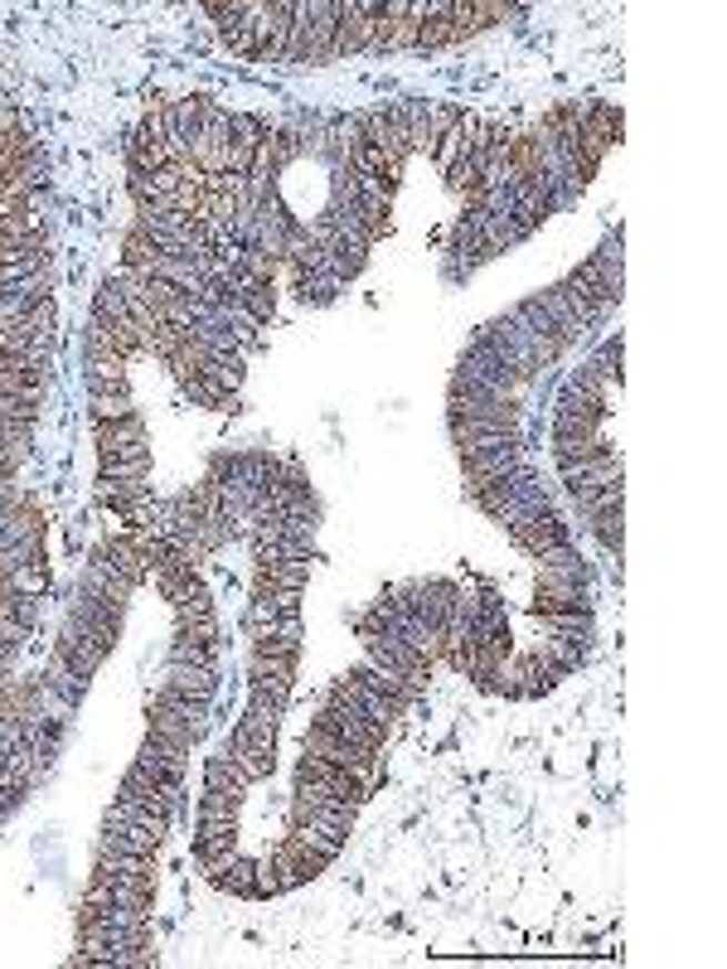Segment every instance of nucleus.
<instances>
[{
    "label": "nucleus",
    "mask_w": 727,
    "mask_h": 969,
    "mask_svg": "<svg viewBox=\"0 0 727 969\" xmlns=\"http://www.w3.org/2000/svg\"><path fill=\"white\" fill-rule=\"evenodd\" d=\"M204 790H223V795H238V800H243L248 776L238 771L229 756H209V766H204Z\"/></svg>",
    "instance_id": "8"
},
{
    "label": "nucleus",
    "mask_w": 727,
    "mask_h": 969,
    "mask_svg": "<svg viewBox=\"0 0 727 969\" xmlns=\"http://www.w3.org/2000/svg\"><path fill=\"white\" fill-rule=\"evenodd\" d=\"M209 878H214L219 892H233V897H258V862L248 858H223L219 868H209Z\"/></svg>",
    "instance_id": "6"
},
{
    "label": "nucleus",
    "mask_w": 727,
    "mask_h": 969,
    "mask_svg": "<svg viewBox=\"0 0 727 969\" xmlns=\"http://www.w3.org/2000/svg\"><path fill=\"white\" fill-rule=\"evenodd\" d=\"M238 795H223V790H204L200 795V819H238Z\"/></svg>",
    "instance_id": "13"
},
{
    "label": "nucleus",
    "mask_w": 727,
    "mask_h": 969,
    "mask_svg": "<svg viewBox=\"0 0 727 969\" xmlns=\"http://www.w3.org/2000/svg\"><path fill=\"white\" fill-rule=\"evenodd\" d=\"M88 403H92V422H122V417H131L127 388H98V393H88Z\"/></svg>",
    "instance_id": "9"
},
{
    "label": "nucleus",
    "mask_w": 727,
    "mask_h": 969,
    "mask_svg": "<svg viewBox=\"0 0 727 969\" xmlns=\"http://www.w3.org/2000/svg\"><path fill=\"white\" fill-rule=\"evenodd\" d=\"M223 756H229L238 771L248 776V786H253V780H267V776H272V766H276V747H272V741H258V737L238 733V727H233L229 751H223Z\"/></svg>",
    "instance_id": "1"
},
{
    "label": "nucleus",
    "mask_w": 727,
    "mask_h": 969,
    "mask_svg": "<svg viewBox=\"0 0 727 969\" xmlns=\"http://www.w3.org/2000/svg\"><path fill=\"white\" fill-rule=\"evenodd\" d=\"M587 528L602 538L606 553H620V509H616V514H602V519H592Z\"/></svg>",
    "instance_id": "14"
},
{
    "label": "nucleus",
    "mask_w": 727,
    "mask_h": 969,
    "mask_svg": "<svg viewBox=\"0 0 727 969\" xmlns=\"http://www.w3.org/2000/svg\"><path fill=\"white\" fill-rule=\"evenodd\" d=\"M577 509L582 519H602V514H616L620 509V485H602V489H587V495H577Z\"/></svg>",
    "instance_id": "11"
},
{
    "label": "nucleus",
    "mask_w": 727,
    "mask_h": 969,
    "mask_svg": "<svg viewBox=\"0 0 727 969\" xmlns=\"http://www.w3.org/2000/svg\"><path fill=\"white\" fill-rule=\"evenodd\" d=\"M0 616H10V620H20L24 630H34V620H39V596H20V592L0 587Z\"/></svg>",
    "instance_id": "12"
},
{
    "label": "nucleus",
    "mask_w": 727,
    "mask_h": 969,
    "mask_svg": "<svg viewBox=\"0 0 727 969\" xmlns=\"http://www.w3.org/2000/svg\"><path fill=\"white\" fill-rule=\"evenodd\" d=\"M165 688H175L184 698H214V665H194V659H170V674H165Z\"/></svg>",
    "instance_id": "4"
},
{
    "label": "nucleus",
    "mask_w": 727,
    "mask_h": 969,
    "mask_svg": "<svg viewBox=\"0 0 727 969\" xmlns=\"http://www.w3.org/2000/svg\"><path fill=\"white\" fill-rule=\"evenodd\" d=\"M16 649H20V645H10V640H0V669H6V674H10V659H16Z\"/></svg>",
    "instance_id": "15"
},
{
    "label": "nucleus",
    "mask_w": 727,
    "mask_h": 969,
    "mask_svg": "<svg viewBox=\"0 0 727 969\" xmlns=\"http://www.w3.org/2000/svg\"><path fill=\"white\" fill-rule=\"evenodd\" d=\"M92 442H98V456H117L127 446H145V427L137 413L122 422H92Z\"/></svg>",
    "instance_id": "5"
},
{
    "label": "nucleus",
    "mask_w": 727,
    "mask_h": 969,
    "mask_svg": "<svg viewBox=\"0 0 727 969\" xmlns=\"http://www.w3.org/2000/svg\"><path fill=\"white\" fill-rule=\"evenodd\" d=\"M238 844V819H200V834H194V854H200L204 872L219 868L223 858H233Z\"/></svg>",
    "instance_id": "3"
},
{
    "label": "nucleus",
    "mask_w": 727,
    "mask_h": 969,
    "mask_svg": "<svg viewBox=\"0 0 727 969\" xmlns=\"http://www.w3.org/2000/svg\"><path fill=\"white\" fill-rule=\"evenodd\" d=\"M0 587L20 592V596H44V592H49L44 557H39V563H24V567H16V573H10V577H0Z\"/></svg>",
    "instance_id": "10"
},
{
    "label": "nucleus",
    "mask_w": 727,
    "mask_h": 969,
    "mask_svg": "<svg viewBox=\"0 0 727 969\" xmlns=\"http://www.w3.org/2000/svg\"><path fill=\"white\" fill-rule=\"evenodd\" d=\"M137 766H145L151 776L170 780V786H180V780H184V766H190V751L175 747V741H165V737H155V733H145V747H141V756H137Z\"/></svg>",
    "instance_id": "2"
},
{
    "label": "nucleus",
    "mask_w": 727,
    "mask_h": 969,
    "mask_svg": "<svg viewBox=\"0 0 727 969\" xmlns=\"http://www.w3.org/2000/svg\"><path fill=\"white\" fill-rule=\"evenodd\" d=\"M83 374H88V393H98V388H127V354H92Z\"/></svg>",
    "instance_id": "7"
}]
</instances>
